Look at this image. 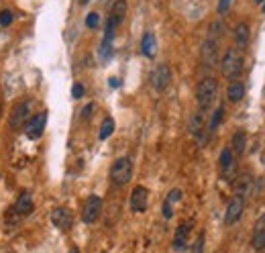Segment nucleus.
I'll return each mask as SVG.
<instances>
[{"label":"nucleus","instance_id":"nucleus-1","mask_svg":"<svg viewBox=\"0 0 265 253\" xmlns=\"http://www.w3.org/2000/svg\"><path fill=\"white\" fill-rule=\"evenodd\" d=\"M127 14V0H117L110 8V14L106 18V27H104V41L102 43H113V37L119 29V25L123 23V18Z\"/></svg>","mask_w":265,"mask_h":253},{"label":"nucleus","instance_id":"nucleus-2","mask_svg":"<svg viewBox=\"0 0 265 253\" xmlns=\"http://www.w3.org/2000/svg\"><path fill=\"white\" fill-rule=\"evenodd\" d=\"M132 172H135V165H132V159L131 157H121L117 159L113 165H110V182H113L115 186H125L131 182L132 178Z\"/></svg>","mask_w":265,"mask_h":253},{"label":"nucleus","instance_id":"nucleus-3","mask_svg":"<svg viewBox=\"0 0 265 253\" xmlns=\"http://www.w3.org/2000/svg\"><path fill=\"white\" fill-rule=\"evenodd\" d=\"M216 94H218V82L214 78L200 80V84H198V88H196V100H198L200 111H206L210 107L216 98Z\"/></svg>","mask_w":265,"mask_h":253},{"label":"nucleus","instance_id":"nucleus-4","mask_svg":"<svg viewBox=\"0 0 265 253\" xmlns=\"http://www.w3.org/2000/svg\"><path fill=\"white\" fill-rule=\"evenodd\" d=\"M220 68H223L225 78L235 80V78L241 76V72H243V53H241L237 47L227 49L223 61H220Z\"/></svg>","mask_w":265,"mask_h":253},{"label":"nucleus","instance_id":"nucleus-5","mask_svg":"<svg viewBox=\"0 0 265 253\" xmlns=\"http://www.w3.org/2000/svg\"><path fill=\"white\" fill-rule=\"evenodd\" d=\"M220 174H223V178L227 182H233L237 178V161H235V153L231 147H225L223 151H220Z\"/></svg>","mask_w":265,"mask_h":253},{"label":"nucleus","instance_id":"nucleus-6","mask_svg":"<svg viewBox=\"0 0 265 253\" xmlns=\"http://www.w3.org/2000/svg\"><path fill=\"white\" fill-rule=\"evenodd\" d=\"M151 84H153V88H155L157 92H165L169 88V84H171V68L167 66V63H159V66L153 70Z\"/></svg>","mask_w":265,"mask_h":253},{"label":"nucleus","instance_id":"nucleus-7","mask_svg":"<svg viewBox=\"0 0 265 253\" xmlns=\"http://www.w3.org/2000/svg\"><path fill=\"white\" fill-rule=\"evenodd\" d=\"M45 125H47V113H39V115L31 117L25 123V135L31 141H37L43 135V131H45Z\"/></svg>","mask_w":265,"mask_h":253},{"label":"nucleus","instance_id":"nucleus-8","mask_svg":"<svg viewBox=\"0 0 265 253\" xmlns=\"http://www.w3.org/2000/svg\"><path fill=\"white\" fill-rule=\"evenodd\" d=\"M31 100H25V102H18L16 107L12 109L10 113V129L12 131H18L20 126H23V123L29 121V115H31Z\"/></svg>","mask_w":265,"mask_h":253},{"label":"nucleus","instance_id":"nucleus-9","mask_svg":"<svg viewBox=\"0 0 265 253\" xmlns=\"http://www.w3.org/2000/svg\"><path fill=\"white\" fill-rule=\"evenodd\" d=\"M100 213H102V198L100 196H90L84 204V210H82V219L84 223L92 225L100 219Z\"/></svg>","mask_w":265,"mask_h":253},{"label":"nucleus","instance_id":"nucleus-10","mask_svg":"<svg viewBox=\"0 0 265 253\" xmlns=\"http://www.w3.org/2000/svg\"><path fill=\"white\" fill-rule=\"evenodd\" d=\"M243 210H245V198L241 196H233L231 202L227 204V213H225V225H235L241 217H243Z\"/></svg>","mask_w":265,"mask_h":253},{"label":"nucleus","instance_id":"nucleus-11","mask_svg":"<svg viewBox=\"0 0 265 253\" xmlns=\"http://www.w3.org/2000/svg\"><path fill=\"white\" fill-rule=\"evenodd\" d=\"M51 223H53V227H57L59 231H70L72 225H74V215H72V210L65 208V206H57L53 213H51Z\"/></svg>","mask_w":265,"mask_h":253},{"label":"nucleus","instance_id":"nucleus-12","mask_svg":"<svg viewBox=\"0 0 265 253\" xmlns=\"http://www.w3.org/2000/svg\"><path fill=\"white\" fill-rule=\"evenodd\" d=\"M147 202H149V190L145 186H137L135 190H132L131 200H129L131 210H132V213H145Z\"/></svg>","mask_w":265,"mask_h":253},{"label":"nucleus","instance_id":"nucleus-13","mask_svg":"<svg viewBox=\"0 0 265 253\" xmlns=\"http://www.w3.org/2000/svg\"><path fill=\"white\" fill-rule=\"evenodd\" d=\"M200 57H202V63H206L208 68H212L214 63L218 61V43H216V39L208 37L204 41L202 49H200Z\"/></svg>","mask_w":265,"mask_h":253},{"label":"nucleus","instance_id":"nucleus-14","mask_svg":"<svg viewBox=\"0 0 265 253\" xmlns=\"http://www.w3.org/2000/svg\"><path fill=\"white\" fill-rule=\"evenodd\" d=\"M204 129H206V117H204V111L198 109L190 119V133L198 139L200 145H202V139H204Z\"/></svg>","mask_w":265,"mask_h":253},{"label":"nucleus","instance_id":"nucleus-15","mask_svg":"<svg viewBox=\"0 0 265 253\" xmlns=\"http://www.w3.org/2000/svg\"><path fill=\"white\" fill-rule=\"evenodd\" d=\"M251 245H253V249H257V251L265 249V215H261V217L257 219V223L253 225Z\"/></svg>","mask_w":265,"mask_h":253},{"label":"nucleus","instance_id":"nucleus-16","mask_svg":"<svg viewBox=\"0 0 265 253\" xmlns=\"http://www.w3.org/2000/svg\"><path fill=\"white\" fill-rule=\"evenodd\" d=\"M190 233H192V223H182L178 229H175V235H173V249L184 251L186 245H188Z\"/></svg>","mask_w":265,"mask_h":253},{"label":"nucleus","instance_id":"nucleus-17","mask_svg":"<svg viewBox=\"0 0 265 253\" xmlns=\"http://www.w3.org/2000/svg\"><path fill=\"white\" fill-rule=\"evenodd\" d=\"M14 213L18 215V217H27V215H31L33 210H35V204H33V196H31V192H23L18 198H16V202H14Z\"/></svg>","mask_w":265,"mask_h":253},{"label":"nucleus","instance_id":"nucleus-18","mask_svg":"<svg viewBox=\"0 0 265 253\" xmlns=\"http://www.w3.org/2000/svg\"><path fill=\"white\" fill-rule=\"evenodd\" d=\"M141 51H143V55H145V57H149V59L155 57V51H157V41H155V35H153L151 31H147V33L143 35V39H141Z\"/></svg>","mask_w":265,"mask_h":253},{"label":"nucleus","instance_id":"nucleus-19","mask_svg":"<svg viewBox=\"0 0 265 253\" xmlns=\"http://www.w3.org/2000/svg\"><path fill=\"white\" fill-rule=\"evenodd\" d=\"M235 43L237 49H245L249 45V27L245 23H239L235 27Z\"/></svg>","mask_w":265,"mask_h":253},{"label":"nucleus","instance_id":"nucleus-20","mask_svg":"<svg viewBox=\"0 0 265 253\" xmlns=\"http://www.w3.org/2000/svg\"><path fill=\"white\" fill-rule=\"evenodd\" d=\"M251 190H253V180H251L249 176H241V180H239L237 186H235V194L247 200V196L251 194Z\"/></svg>","mask_w":265,"mask_h":253},{"label":"nucleus","instance_id":"nucleus-21","mask_svg":"<svg viewBox=\"0 0 265 253\" xmlns=\"http://www.w3.org/2000/svg\"><path fill=\"white\" fill-rule=\"evenodd\" d=\"M245 145H247V135H245V131H237L235 135H233V153H235V157H239V155H243L245 153Z\"/></svg>","mask_w":265,"mask_h":253},{"label":"nucleus","instance_id":"nucleus-22","mask_svg":"<svg viewBox=\"0 0 265 253\" xmlns=\"http://www.w3.org/2000/svg\"><path fill=\"white\" fill-rule=\"evenodd\" d=\"M227 96H229L231 102H239L243 96H245V86H243L241 82H233L229 86V90H227Z\"/></svg>","mask_w":265,"mask_h":253},{"label":"nucleus","instance_id":"nucleus-23","mask_svg":"<svg viewBox=\"0 0 265 253\" xmlns=\"http://www.w3.org/2000/svg\"><path fill=\"white\" fill-rule=\"evenodd\" d=\"M113 133H115V121H113V119H104V123H102V126H100V133H98L100 141L108 139Z\"/></svg>","mask_w":265,"mask_h":253},{"label":"nucleus","instance_id":"nucleus-24","mask_svg":"<svg viewBox=\"0 0 265 253\" xmlns=\"http://www.w3.org/2000/svg\"><path fill=\"white\" fill-rule=\"evenodd\" d=\"M223 117H225V109H223V107H218V109L214 111L212 119H210V125H208V133H214V131L218 129V125H220V121H223Z\"/></svg>","mask_w":265,"mask_h":253},{"label":"nucleus","instance_id":"nucleus-25","mask_svg":"<svg viewBox=\"0 0 265 253\" xmlns=\"http://www.w3.org/2000/svg\"><path fill=\"white\" fill-rule=\"evenodd\" d=\"M12 20H14V14L10 10H2V12H0V25H2V27H10Z\"/></svg>","mask_w":265,"mask_h":253},{"label":"nucleus","instance_id":"nucleus-26","mask_svg":"<svg viewBox=\"0 0 265 253\" xmlns=\"http://www.w3.org/2000/svg\"><path fill=\"white\" fill-rule=\"evenodd\" d=\"M180 198H182V190H180V188H173V190H171V192L167 194V198H165V202L173 206V204H175V202H178Z\"/></svg>","mask_w":265,"mask_h":253},{"label":"nucleus","instance_id":"nucleus-27","mask_svg":"<svg viewBox=\"0 0 265 253\" xmlns=\"http://www.w3.org/2000/svg\"><path fill=\"white\" fill-rule=\"evenodd\" d=\"M98 23H100V16H98L96 12H90V14L86 16V27H88V29H96Z\"/></svg>","mask_w":265,"mask_h":253},{"label":"nucleus","instance_id":"nucleus-28","mask_svg":"<svg viewBox=\"0 0 265 253\" xmlns=\"http://www.w3.org/2000/svg\"><path fill=\"white\" fill-rule=\"evenodd\" d=\"M202 249H204V233L196 237V243L192 245V253H202Z\"/></svg>","mask_w":265,"mask_h":253},{"label":"nucleus","instance_id":"nucleus-29","mask_svg":"<svg viewBox=\"0 0 265 253\" xmlns=\"http://www.w3.org/2000/svg\"><path fill=\"white\" fill-rule=\"evenodd\" d=\"M229 6H231V0H218V14H225L227 10H229Z\"/></svg>","mask_w":265,"mask_h":253},{"label":"nucleus","instance_id":"nucleus-30","mask_svg":"<svg viewBox=\"0 0 265 253\" xmlns=\"http://www.w3.org/2000/svg\"><path fill=\"white\" fill-rule=\"evenodd\" d=\"M72 96H74V98H82V96H84V86H82V84H74Z\"/></svg>","mask_w":265,"mask_h":253},{"label":"nucleus","instance_id":"nucleus-31","mask_svg":"<svg viewBox=\"0 0 265 253\" xmlns=\"http://www.w3.org/2000/svg\"><path fill=\"white\" fill-rule=\"evenodd\" d=\"M92 111H94V104H88V107L82 111V119H88V117L92 115Z\"/></svg>","mask_w":265,"mask_h":253},{"label":"nucleus","instance_id":"nucleus-32","mask_svg":"<svg viewBox=\"0 0 265 253\" xmlns=\"http://www.w3.org/2000/svg\"><path fill=\"white\" fill-rule=\"evenodd\" d=\"M108 84H110L113 88H117V86H119V80H117V78H110V80H108Z\"/></svg>","mask_w":265,"mask_h":253},{"label":"nucleus","instance_id":"nucleus-33","mask_svg":"<svg viewBox=\"0 0 265 253\" xmlns=\"http://www.w3.org/2000/svg\"><path fill=\"white\" fill-rule=\"evenodd\" d=\"M70 253H80V249H78V247H72V249H70Z\"/></svg>","mask_w":265,"mask_h":253},{"label":"nucleus","instance_id":"nucleus-34","mask_svg":"<svg viewBox=\"0 0 265 253\" xmlns=\"http://www.w3.org/2000/svg\"><path fill=\"white\" fill-rule=\"evenodd\" d=\"M261 12H263V14H265V2H263V8H261Z\"/></svg>","mask_w":265,"mask_h":253},{"label":"nucleus","instance_id":"nucleus-35","mask_svg":"<svg viewBox=\"0 0 265 253\" xmlns=\"http://www.w3.org/2000/svg\"><path fill=\"white\" fill-rule=\"evenodd\" d=\"M263 2V0H255V4H261Z\"/></svg>","mask_w":265,"mask_h":253},{"label":"nucleus","instance_id":"nucleus-36","mask_svg":"<svg viewBox=\"0 0 265 253\" xmlns=\"http://www.w3.org/2000/svg\"><path fill=\"white\" fill-rule=\"evenodd\" d=\"M82 4H88V0H82Z\"/></svg>","mask_w":265,"mask_h":253},{"label":"nucleus","instance_id":"nucleus-37","mask_svg":"<svg viewBox=\"0 0 265 253\" xmlns=\"http://www.w3.org/2000/svg\"><path fill=\"white\" fill-rule=\"evenodd\" d=\"M0 117H2V107H0Z\"/></svg>","mask_w":265,"mask_h":253}]
</instances>
